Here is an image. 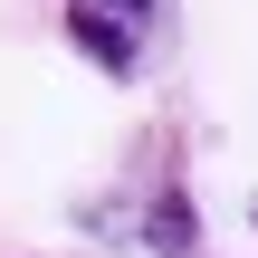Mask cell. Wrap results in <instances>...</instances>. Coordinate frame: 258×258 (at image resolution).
I'll use <instances>...</instances> for the list:
<instances>
[{"label":"cell","instance_id":"6da1fadb","mask_svg":"<svg viewBox=\"0 0 258 258\" xmlns=\"http://www.w3.org/2000/svg\"><path fill=\"white\" fill-rule=\"evenodd\" d=\"M153 19H163V0H67V38H77L105 77H134V67H144Z\"/></svg>","mask_w":258,"mask_h":258},{"label":"cell","instance_id":"7a4b0ae2","mask_svg":"<svg viewBox=\"0 0 258 258\" xmlns=\"http://www.w3.org/2000/svg\"><path fill=\"white\" fill-rule=\"evenodd\" d=\"M144 249L153 258H191V201H182V191L153 201V239H144Z\"/></svg>","mask_w":258,"mask_h":258}]
</instances>
